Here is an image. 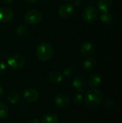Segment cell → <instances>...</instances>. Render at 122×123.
Returning a JSON list of instances; mask_svg holds the SVG:
<instances>
[{"label": "cell", "instance_id": "6da1fadb", "mask_svg": "<svg viewBox=\"0 0 122 123\" xmlns=\"http://www.w3.org/2000/svg\"><path fill=\"white\" fill-rule=\"evenodd\" d=\"M102 101V94L97 89H89L85 95V105L91 110L96 108Z\"/></svg>", "mask_w": 122, "mask_h": 123}, {"label": "cell", "instance_id": "7a4b0ae2", "mask_svg": "<svg viewBox=\"0 0 122 123\" xmlns=\"http://www.w3.org/2000/svg\"><path fill=\"white\" fill-rule=\"evenodd\" d=\"M54 53V49L51 44L47 42L41 43L36 49V55L37 58L42 62L50 61Z\"/></svg>", "mask_w": 122, "mask_h": 123}, {"label": "cell", "instance_id": "3957f363", "mask_svg": "<svg viewBox=\"0 0 122 123\" xmlns=\"http://www.w3.org/2000/svg\"><path fill=\"white\" fill-rule=\"evenodd\" d=\"M24 19V21L27 24L35 25L39 24L42 21V14L38 10L30 9V10H28L25 13Z\"/></svg>", "mask_w": 122, "mask_h": 123}, {"label": "cell", "instance_id": "277c9868", "mask_svg": "<svg viewBox=\"0 0 122 123\" xmlns=\"http://www.w3.org/2000/svg\"><path fill=\"white\" fill-rule=\"evenodd\" d=\"M25 58L21 55H12L7 58V64L14 70H19L25 65Z\"/></svg>", "mask_w": 122, "mask_h": 123}, {"label": "cell", "instance_id": "5b68a950", "mask_svg": "<svg viewBox=\"0 0 122 123\" xmlns=\"http://www.w3.org/2000/svg\"><path fill=\"white\" fill-rule=\"evenodd\" d=\"M74 13V6L69 3H63L58 8V14L63 19H70Z\"/></svg>", "mask_w": 122, "mask_h": 123}, {"label": "cell", "instance_id": "8992f818", "mask_svg": "<svg viewBox=\"0 0 122 123\" xmlns=\"http://www.w3.org/2000/svg\"><path fill=\"white\" fill-rule=\"evenodd\" d=\"M97 16L98 12L96 9L93 6H87L83 12V18L88 23H91L94 22L96 19Z\"/></svg>", "mask_w": 122, "mask_h": 123}, {"label": "cell", "instance_id": "52a82bcc", "mask_svg": "<svg viewBox=\"0 0 122 123\" xmlns=\"http://www.w3.org/2000/svg\"><path fill=\"white\" fill-rule=\"evenodd\" d=\"M40 97L39 92L34 88L26 89L23 92V98L27 102L32 103L36 102Z\"/></svg>", "mask_w": 122, "mask_h": 123}, {"label": "cell", "instance_id": "ba28073f", "mask_svg": "<svg viewBox=\"0 0 122 123\" xmlns=\"http://www.w3.org/2000/svg\"><path fill=\"white\" fill-rule=\"evenodd\" d=\"M13 11L7 6L0 7V23L5 24L12 20L13 18Z\"/></svg>", "mask_w": 122, "mask_h": 123}, {"label": "cell", "instance_id": "9c48e42d", "mask_svg": "<svg viewBox=\"0 0 122 123\" xmlns=\"http://www.w3.org/2000/svg\"><path fill=\"white\" fill-rule=\"evenodd\" d=\"M54 102L57 107L63 108V107H66L68 106L70 103V99L66 94L60 93V94H57L55 97Z\"/></svg>", "mask_w": 122, "mask_h": 123}, {"label": "cell", "instance_id": "30bf717a", "mask_svg": "<svg viewBox=\"0 0 122 123\" xmlns=\"http://www.w3.org/2000/svg\"><path fill=\"white\" fill-rule=\"evenodd\" d=\"M73 86L77 92H82L86 89V82L83 77L77 76L73 81Z\"/></svg>", "mask_w": 122, "mask_h": 123}, {"label": "cell", "instance_id": "8fae6325", "mask_svg": "<svg viewBox=\"0 0 122 123\" xmlns=\"http://www.w3.org/2000/svg\"><path fill=\"white\" fill-rule=\"evenodd\" d=\"M95 50L94 45L91 43H85L81 47V53L84 56L91 55Z\"/></svg>", "mask_w": 122, "mask_h": 123}, {"label": "cell", "instance_id": "7c38bea8", "mask_svg": "<svg viewBox=\"0 0 122 123\" xmlns=\"http://www.w3.org/2000/svg\"><path fill=\"white\" fill-rule=\"evenodd\" d=\"M98 7L102 12H108L112 7L113 0H98Z\"/></svg>", "mask_w": 122, "mask_h": 123}, {"label": "cell", "instance_id": "4fadbf2b", "mask_svg": "<svg viewBox=\"0 0 122 123\" xmlns=\"http://www.w3.org/2000/svg\"><path fill=\"white\" fill-rule=\"evenodd\" d=\"M101 82V77L99 74H93L88 79V84L91 87L98 86Z\"/></svg>", "mask_w": 122, "mask_h": 123}, {"label": "cell", "instance_id": "5bb4252c", "mask_svg": "<svg viewBox=\"0 0 122 123\" xmlns=\"http://www.w3.org/2000/svg\"><path fill=\"white\" fill-rule=\"evenodd\" d=\"M49 80L54 84H58L60 83L63 81V75L60 74V72L57 71H54L50 73L49 76H48Z\"/></svg>", "mask_w": 122, "mask_h": 123}, {"label": "cell", "instance_id": "9a60e30c", "mask_svg": "<svg viewBox=\"0 0 122 123\" xmlns=\"http://www.w3.org/2000/svg\"><path fill=\"white\" fill-rule=\"evenodd\" d=\"M41 122L42 123H59V118L54 114L48 113L42 117Z\"/></svg>", "mask_w": 122, "mask_h": 123}, {"label": "cell", "instance_id": "2e32d148", "mask_svg": "<svg viewBox=\"0 0 122 123\" xmlns=\"http://www.w3.org/2000/svg\"><path fill=\"white\" fill-rule=\"evenodd\" d=\"M96 66V62L92 58H88L86 59L83 64V69L86 71H91L94 69Z\"/></svg>", "mask_w": 122, "mask_h": 123}, {"label": "cell", "instance_id": "e0dca14e", "mask_svg": "<svg viewBox=\"0 0 122 123\" xmlns=\"http://www.w3.org/2000/svg\"><path fill=\"white\" fill-rule=\"evenodd\" d=\"M6 99L10 104L15 105V104L18 103L19 101L20 100V97L18 93H17L15 92H10L7 95Z\"/></svg>", "mask_w": 122, "mask_h": 123}, {"label": "cell", "instance_id": "ac0fdd59", "mask_svg": "<svg viewBox=\"0 0 122 123\" xmlns=\"http://www.w3.org/2000/svg\"><path fill=\"white\" fill-rule=\"evenodd\" d=\"M101 20L104 24L109 25L110 23H111L113 20V17L111 14H109V12H103V14L101 16Z\"/></svg>", "mask_w": 122, "mask_h": 123}, {"label": "cell", "instance_id": "d6986e66", "mask_svg": "<svg viewBox=\"0 0 122 123\" xmlns=\"http://www.w3.org/2000/svg\"><path fill=\"white\" fill-rule=\"evenodd\" d=\"M9 110L6 105L0 102V119H4L8 116Z\"/></svg>", "mask_w": 122, "mask_h": 123}, {"label": "cell", "instance_id": "ffe728a7", "mask_svg": "<svg viewBox=\"0 0 122 123\" xmlns=\"http://www.w3.org/2000/svg\"><path fill=\"white\" fill-rule=\"evenodd\" d=\"M16 32H17V34L19 36H24L27 32V27L25 25H19L17 28Z\"/></svg>", "mask_w": 122, "mask_h": 123}, {"label": "cell", "instance_id": "44dd1931", "mask_svg": "<svg viewBox=\"0 0 122 123\" xmlns=\"http://www.w3.org/2000/svg\"><path fill=\"white\" fill-rule=\"evenodd\" d=\"M83 100V96L79 94V93H77V94H75L73 97V101L75 104H80Z\"/></svg>", "mask_w": 122, "mask_h": 123}, {"label": "cell", "instance_id": "7402d4cb", "mask_svg": "<svg viewBox=\"0 0 122 123\" xmlns=\"http://www.w3.org/2000/svg\"><path fill=\"white\" fill-rule=\"evenodd\" d=\"M74 74V70L72 68H68L64 70L63 71V76L65 77H71Z\"/></svg>", "mask_w": 122, "mask_h": 123}, {"label": "cell", "instance_id": "603a6c76", "mask_svg": "<svg viewBox=\"0 0 122 123\" xmlns=\"http://www.w3.org/2000/svg\"><path fill=\"white\" fill-rule=\"evenodd\" d=\"M6 70V64L4 61H0V74H4Z\"/></svg>", "mask_w": 122, "mask_h": 123}, {"label": "cell", "instance_id": "cb8c5ba5", "mask_svg": "<svg viewBox=\"0 0 122 123\" xmlns=\"http://www.w3.org/2000/svg\"><path fill=\"white\" fill-rule=\"evenodd\" d=\"M104 105H105L106 107H112L114 102H113V101H112L111 99H106V100L104 101Z\"/></svg>", "mask_w": 122, "mask_h": 123}, {"label": "cell", "instance_id": "d4e9b609", "mask_svg": "<svg viewBox=\"0 0 122 123\" xmlns=\"http://www.w3.org/2000/svg\"><path fill=\"white\" fill-rule=\"evenodd\" d=\"M81 3V0H73V4L76 6H78Z\"/></svg>", "mask_w": 122, "mask_h": 123}, {"label": "cell", "instance_id": "484cf974", "mask_svg": "<svg viewBox=\"0 0 122 123\" xmlns=\"http://www.w3.org/2000/svg\"><path fill=\"white\" fill-rule=\"evenodd\" d=\"M2 1L6 4H9L13 1V0H2Z\"/></svg>", "mask_w": 122, "mask_h": 123}, {"label": "cell", "instance_id": "4316f807", "mask_svg": "<svg viewBox=\"0 0 122 123\" xmlns=\"http://www.w3.org/2000/svg\"><path fill=\"white\" fill-rule=\"evenodd\" d=\"M27 3H30V4H32V3H35L37 0H24Z\"/></svg>", "mask_w": 122, "mask_h": 123}, {"label": "cell", "instance_id": "83f0119b", "mask_svg": "<svg viewBox=\"0 0 122 123\" xmlns=\"http://www.w3.org/2000/svg\"><path fill=\"white\" fill-rule=\"evenodd\" d=\"M3 94H4V89H3L2 86L0 85V97L3 95Z\"/></svg>", "mask_w": 122, "mask_h": 123}, {"label": "cell", "instance_id": "f1b7e54d", "mask_svg": "<svg viewBox=\"0 0 122 123\" xmlns=\"http://www.w3.org/2000/svg\"><path fill=\"white\" fill-rule=\"evenodd\" d=\"M30 123H40V120L38 119H33Z\"/></svg>", "mask_w": 122, "mask_h": 123}, {"label": "cell", "instance_id": "f546056e", "mask_svg": "<svg viewBox=\"0 0 122 123\" xmlns=\"http://www.w3.org/2000/svg\"><path fill=\"white\" fill-rule=\"evenodd\" d=\"M66 1H72V0H66Z\"/></svg>", "mask_w": 122, "mask_h": 123}]
</instances>
